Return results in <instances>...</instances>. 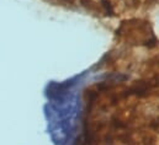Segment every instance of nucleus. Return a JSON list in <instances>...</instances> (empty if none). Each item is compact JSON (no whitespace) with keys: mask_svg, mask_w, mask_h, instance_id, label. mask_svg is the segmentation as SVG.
<instances>
[{"mask_svg":"<svg viewBox=\"0 0 159 145\" xmlns=\"http://www.w3.org/2000/svg\"><path fill=\"white\" fill-rule=\"evenodd\" d=\"M117 42L126 47H146L156 48L158 38L151 22L142 17H132L123 20L115 31Z\"/></svg>","mask_w":159,"mask_h":145,"instance_id":"f257e3e1","label":"nucleus"}]
</instances>
